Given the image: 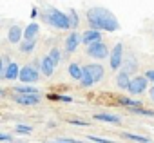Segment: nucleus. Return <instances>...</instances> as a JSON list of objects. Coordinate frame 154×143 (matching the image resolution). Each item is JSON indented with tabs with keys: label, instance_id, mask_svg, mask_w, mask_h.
<instances>
[{
	"label": "nucleus",
	"instance_id": "obj_19",
	"mask_svg": "<svg viewBox=\"0 0 154 143\" xmlns=\"http://www.w3.org/2000/svg\"><path fill=\"white\" fill-rule=\"evenodd\" d=\"M15 94H40L35 87L31 85H17L15 87Z\"/></svg>",
	"mask_w": 154,
	"mask_h": 143
},
{
	"label": "nucleus",
	"instance_id": "obj_17",
	"mask_svg": "<svg viewBox=\"0 0 154 143\" xmlns=\"http://www.w3.org/2000/svg\"><path fill=\"white\" fill-rule=\"evenodd\" d=\"M67 71H69V75H71L74 80H82V76H84V67H80L78 63H71Z\"/></svg>",
	"mask_w": 154,
	"mask_h": 143
},
{
	"label": "nucleus",
	"instance_id": "obj_13",
	"mask_svg": "<svg viewBox=\"0 0 154 143\" xmlns=\"http://www.w3.org/2000/svg\"><path fill=\"white\" fill-rule=\"evenodd\" d=\"M20 76V67L15 63V62H11L9 65H8V69H6V73L2 75V78L4 80H15V78H18Z\"/></svg>",
	"mask_w": 154,
	"mask_h": 143
},
{
	"label": "nucleus",
	"instance_id": "obj_5",
	"mask_svg": "<svg viewBox=\"0 0 154 143\" xmlns=\"http://www.w3.org/2000/svg\"><path fill=\"white\" fill-rule=\"evenodd\" d=\"M109 60H111V69H114V71L122 69V65H123V45L122 44L114 45V49L111 51Z\"/></svg>",
	"mask_w": 154,
	"mask_h": 143
},
{
	"label": "nucleus",
	"instance_id": "obj_11",
	"mask_svg": "<svg viewBox=\"0 0 154 143\" xmlns=\"http://www.w3.org/2000/svg\"><path fill=\"white\" fill-rule=\"evenodd\" d=\"M22 36H24V29H22L20 26H11V27H9L8 40H9L11 44H18V42L22 40Z\"/></svg>",
	"mask_w": 154,
	"mask_h": 143
},
{
	"label": "nucleus",
	"instance_id": "obj_14",
	"mask_svg": "<svg viewBox=\"0 0 154 143\" xmlns=\"http://www.w3.org/2000/svg\"><path fill=\"white\" fill-rule=\"evenodd\" d=\"M131 82H132V80L129 78V75H127V73H123V71H120L118 76H116V85H118L120 89H129Z\"/></svg>",
	"mask_w": 154,
	"mask_h": 143
},
{
	"label": "nucleus",
	"instance_id": "obj_22",
	"mask_svg": "<svg viewBox=\"0 0 154 143\" xmlns=\"http://www.w3.org/2000/svg\"><path fill=\"white\" fill-rule=\"evenodd\" d=\"M118 102H120L122 105H125L127 109L140 107V102H138V100H131V98H127V96H122V98H118Z\"/></svg>",
	"mask_w": 154,
	"mask_h": 143
},
{
	"label": "nucleus",
	"instance_id": "obj_34",
	"mask_svg": "<svg viewBox=\"0 0 154 143\" xmlns=\"http://www.w3.org/2000/svg\"><path fill=\"white\" fill-rule=\"evenodd\" d=\"M149 96H150V100L154 102V87H150V91H149Z\"/></svg>",
	"mask_w": 154,
	"mask_h": 143
},
{
	"label": "nucleus",
	"instance_id": "obj_7",
	"mask_svg": "<svg viewBox=\"0 0 154 143\" xmlns=\"http://www.w3.org/2000/svg\"><path fill=\"white\" fill-rule=\"evenodd\" d=\"M15 102L20 105H38L40 94H15Z\"/></svg>",
	"mask_w": 154,
	"mask_h": 143
},
{
	"label": "nucleus",
	"instance_id": "obj_21",
	"mask_svg": "<svg viewBox=\"0 0 154 143\" xmlns=\"http://www.w3.org/2000/svg\"><path fill=\"white\" fill-rule=\"evenodd\" d=\"M80 82H82V85H84V87H93V85L96 84V82L93 80V76H91V73H89L85 67H84V76H82V80H80Z\"/></svg>",
	"mask_w": 154,
	"mask_h": 143
},
{
	"label": "nucleus",
	"instance_id": "obj_6",
	"mask_svg": "<svg viewBox=\"0 0 154 143\" xmlns=\"http://www.w3.org/2000/svg\"><path fill=\"white\" fill-rule=\"evenodd\" d=\"M147 84H149V80L145 76H136V78H132V82H131V85H129L127 91L131 94H141V93H145Z\"/></svg>",
	"mask_w": 154,
	"mask_h": 143
},
{
	"label": "nucleus",
	"instance_id": "obj_30",
	"mask_svg": "<svg viewBox=\"0 0 154 143\" xmlns=\"http://www.w3.org/2000/svg\"><path fill=\"white\" fill-rule=\"evenodd\" d=\"M145 78L150 80V82H154V71H145Z\"/></svg>",
	"mask_w": 154,
	"mask_h": 143
},
{
	"label": "nucleus",
	"instance_id": "obj_16",
	"mask_svg": "<svg viewBox=\"0 0 154 143\" xmlns=\"http://www.w3.org/2000/svg\"><path fill=\"white\" fill-rule=\"evenodd\" d=\"M38 31H40V27H38V24H29L26 29H24V38L26 40H35L36 38V35H38Z\"/></svg>",
	"mask_w": 154,
	"mask_h": 143
},
{
	"label": "nucleus",
	"instance_id": "obj_18",
	"mask_svg": "<svg viewBox=\"0 0 154 143\" xmlns=\"http://www.w3.org/2000/svg\"><path fill=\"white\" fill-rule=\"evenodd\" d=\"M94 120H100V121H107V123H120V118L114 116V114H107V112H100V114H94Z\"/></svg>",
	"mask_w": 154,
	"mask_h": 143
},
{
	"label": "nucleus",
	"instance_id": "obj_10",
	"mask_svg": "<svg viewBox=\"0 0 154 143\" xmlns=\"http://www.w3.org/2000/svg\"><path fill=\"white\" fill-rule=\"evenodd\" d=\"M54 62L51 60V56L47 54V56H44L42 60H40V71L44 73V76H53V73H54Z\"/></svg>",
	"mask_w": 154,
	"mask_h": 143
},
{
	"label": "nucleus",
	"instance_id": "obj_26",
	"mask_svg": "<svg viewBox=\"0 0 154 143\" xmlns=\"http://www.w3.org/2000/svg\"><path fill=\"white\" fill-rule=\"evenodd\" d=\"M69 22H71V27H72V31L78 27V24H80V18H78V13H76L74 9L72 11H69Z\"/></svg>",
	"mask_w": 154,
	"mask_h": 143
},
{
	"label": "nucleus",
	"instance_id": "obj_15",
	"mask_svg": "<svg viewBox=\"0 0 154 143\" xmlns=\"http://www.w3.org/2000/svg\"><path fill=\"white\" fill-rule=\"evenodd\" d=\"M138 69V60L134 58V56H131V58H127L125 62H123V65H122V71L123 73H134V71Z\"/></svg>",
	"mask_w": 154,
	"mask_h": 143
},
{
	"label": "nucleus",
	"instance_id": "obj_4",
	"mask_svg": "<svg viewBox=\"0 0 154 143\" xmlns=\"http://www.w3.org/2000/svg\"><path fill=\"white\" fill-rule=\"evenodd\" d=\"M20 82H24V84H35V82H38V78H40V73L33 67V65H26V67H22L20 69Z\"/></svg>",
	"mask_w": 154,
	"mask_h": 143
},
{
	"label": "nucleus",
	"instance_id": "obj_25",
	"mask_svg": "<svg viewBox=\"0 0 154 143\" xmlns=\"http://www.w3.org/2000/svg\"><path fill=\"white\" fill-rule=\"evenodd\" d=\"M47 98L53 100V102H63V103H71L72 102V96H65V94H49Z\"/></svg>",
	"mask_w": 154,
	"mask_h": 143
},
{
	"label": "nucleus",
	"instance_id": "obj_24",
	"mask_svg": "<svg viewBox=\"0 0 154 143\" xmlns=\"http://www.w3.org/2000/svg\"><path fill=\"white\" fill-rule=\"evenodd\" d=\"M125 139H131V141H138V143H149V139L147 138H143V136H138V134H131V132H123L122 134Z\"/></svg>",
	"mask_w": 154,
	"mask_h": 143
},
{
	"label": "nucleus",
	"instance_id": "obj_23",
	"mask_svg": "<svg viewBox=\"0 0 154 143\" xmlns=\"http://www.w3.org/2000/svg\"><path fill=\"white\" fill-rule=\"evenodd\" d=\"M131 114H138V116H149V118H154V111L150 109H141V107H134V109H129Z\"/></svg>",
	"mask_w": 154,
	"mask_h": 143
},
{
	"label": "nucleus",
	"instance_id": "obj_35",
	"mask_svg": "<svg viewBox=\"0 0 154 143\" xmlns=\"http://www.w3.org/2000/svg\"><path fill=\"white\" fill-rule=\"evenodd\" d=\"M47 143H63L62 139H58V141H47Z\"/></svg>",
	"mask_w": 154,
	"mask_h": 143
},
{
	"label": "nucleus",
	"instance_id": "obj_29",
	"mask_svg": "<svg viewBox=\"0 0 154 143\" xmlns=\"http://www.w3.org/2000/svg\"><path fill=\"white\" fill-rule=\"evenodd\" d=\"M89 139L94 141V143H114V141H111V139H103V138H96V136H89Z\"/></svg>",
	"mask_w": 154,
	"mask_h": 143
},
{
	"label": "nucleus",
	"instance_id": "obj_8",
	"mask_svg": "<svg viewBox=\"0 0 154 143\" xmlns=\"http://www.w3.org/2000/svg\"><path fill=\"white\" fill-rule=\"evenodd\" d=\"M100 40H102V33L100 31H94V29H87L82 35V44H85L87 47L93 45L94 42H100Z\"/></svg>",
	"mask_w": 154,
	"mask_h": 143
},
{
	"label": "nucleus",
	"instance_id": "obj_33",
	"mask_svg": "<svg viewBox=\"0 0 154 143\" xmlns=\"http://www.w3.org/2000/svg\"><path fill=\"white\" fill-rule=\"evenodd\" d=\"M31 17H33V18H36V17H38V9H36V8H33V11H31Z\"/></svg>",
	"mask_w": 154,
	"mask_h": 143
},
{
	"label": "nucleus",
	"instance_id": "obj_32",
	"mask_svg": "<svg viewBox=\"0 0 154 143\" xmlns=\"http://www.w3.org/2000/svg\"><path fill=\"white\" fill-rule=\"evenodd\" d=\"M9 139H11L9 134H0V141H9Z\"/></svg>",
	"mask_w": 154,
	"mask_h": 143
},
{
	"label": "nucleus",
	"instance_id": "obj_12",
	"mask_svg": "<svg viewBox=\"0 0 154 143\" xmlns=\"http://www.w3.org/2000/svg\"><path fill=\"white\" fill-rule=\"evenodd\" d=\"M85 69L91 73V76H93L94 82H100V80L103 78V67H102V65H98V63H87Z\"/></svg>",
	"mask_w": 154,
	"mask_h": 143
},
{
	"label": "nucleus",
	"instance_id": "obj_31",
	"mask_svg": "<svg viewBox=\"0 0 154 143\" xmlns=\"http://www.w3.org/2000/svg\"><path fill=\"white\" fill-rule=\"evenodd\" d=\"M72 125H82V127H85L87 125V121H82V120H69Z\"/></svg>",
	"mask_w": 154,
	"mask_h": 143
},
{
	"label": "nucleus",
	"instance_id": "obj_1",
	"mask_svg": "<svg viewBox=\"0 0 154 143\" xmlns=\"http://www.w3.org/2000/svg\"><path fill=\"white\" fill-rule=\"evenodd\" d=\"M87 22H89L91 29H94V31L114 33V31L120 29L118 18L105 8H91L87 11Z\"/></svg>",
	"mask_w": 154,
	"mask_h": 143
},
{
	"label": "nucleus",
	"instance_id": "obj_9",
	"mask_svg": "<svg viewBox=\"0 0 154 143\" xmlns=\"http://www.w3.org/2000/svg\"><path fill=\"white\" fill-rule=\"evenodd\" d=\"M82 44V36L78 35V33H71L69 36H67V40H65V49L69 51V53H74L76 49H78V45Z\"/></svg>",
	"mask_w": 154,
	"mask_h": 143
},
{
	"label": "nucleus",
	"instance_id": "obj_28",
	"mask_svg": "<svg viewBox=\"0 0 154 143\" xmlns=\"http://www.w3.org/2000/svg\"><path fill=\"white\" fill-rule=\"evenodd\" d=\"M31 130H33V127H29V125H17L15 127V132H18V134H31Z\"/></svg>",
	"mask_w": 154,
	"mask_h": 143
},
{
	"label": "nucleus",
	"instance_id": "obj_20",
	"mask_svg": "<svg viewBox=\"0 0 154 143\" xmlns=\"http://www.w3.org/2000/svg\"><path fill=\"white\" fill-rule=\"evenodd\" d=\"M36 47V38L35 40H26V42H20V51L22 53H33Z\"/></svg>",
	"mask_w": 154,
	"mask_h": 143
},
{
	"label": "nucleus",
	"instance_id": "obj_2",
	"mask_svg": "<svg viewBox=\"0 0 154 143\" xmlns=\"http://www.w3.org/2000/svg\"><path fill=\"white\" fill-rule=\"evenodd\" d=\"M42 18L49 24V26H53V27H56V29H71V22H69V15H65V13H62V11H58V9H49V13H45V15H42Z\"/></svg>",
	"mask_w": 154,
	"mask_h": 143
},
{
	"label": "nucleus",
	"instance_id": "obj_3",
	"mask_svg": "<svg viewBox=\"0 0 154 143\" xmlns=\"http://www.w3.org/2000/svg\"><path fill=\"white\" fill-rule=\"evenodd\" d=\"M87 54H89L91 58H94V60H103V58L111 56L107 45H105L102 40H100V42H94L93 45H89V47H87Z\"/></svg>",
	"mask_w": 154,
	"mask_h": 143
},
{
	"label": "nucleus",
	"instance_id": "obj_27",
	"mask_svg": "<svg viewBox=\"0 0 154 143\" xmlns=\"http://www.w3.org/2000/svg\"><path fill=\"white\" fill-rule=\"evenodd\" d=\"M49 56H51V60L54 62V65H58V63H60V60H62V53H60V49H58V47H53V49L49 51Z\"/></svg>",
	"mask_w": 154,
	"mask_h": 143
}]
</instances>
